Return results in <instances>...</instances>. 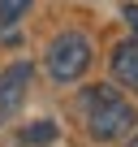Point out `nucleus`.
Wrapping results in <instances>:
<instances>
[{
    "instance_id": "6e6552de",
    "label": "nucleus",
    "mask_w": 138,
    "mask_h": 147,
    "mask_svg": "<svg viewBox=\"0 0 138 147\" xmlns=\"http://www.w3.org/2000/svg\"><path fill=\"white\" fill-rule=\"evenodd\" d=\"M121 18L129 22V30H134V39L129 43H138V5H121Z\"/></svg>"
},
{
    "instance_id": "f257e3e1",
    "label": "nucleus",
    "mask_w": 138,
    "mask_h": 147,
    "mask_svg": "<svg viewBox=\"0 0 138 147\" xmlns=\"http://www.w3.org/2000/svg\"><path fill=\"white\" fill-rule=\"evenodd\" d=\"M43 65H48V78L52 82H78L86 65H91V39L78 35V30H65L48 43L43 52Z\"/></svg>"
},
{
    "instance_id": "20e7f679",
    "label": "nucleus",
    "mask_w": 138,
    "mask_h": 147,
    "mask_svg": "<svg viewBox=\"0 0 138 147\" xmlns=\"http://www.w3.org/2000/svg\"><path fill=\"white\" fill-rule=\"evenodd\" d=\"M112 78L129 91H138V43H117L112 48Z\"/></svg>"
},
{
    "instance_id": "0eeeda50",
    "label": "nucleus",
    "mask_w": 138,
    "mask_h": 147,
    "mask_svg": "<svg viewBox=\"0 0 138 147\" xmlns=\"http://www.w3.org/2000/svg\"><path fill=\"white\" fill-rule=\"evenodd\" d=\"M26 9H30V0H0V22H5V26H13Z\"/></svg>"
},
{
    "instance_id": "7ed1b4c3",
    "label": "nucleus",
    "mask_w": 138,
    "mask_h": 147,
    "mask_svg": "<svg viewBox=\"0 0 138 147\" xmlns=\"http://www.w3.org/2000/svg\"><path fill=\"white\" fill-rule=\"evenodd\" d=\"M30 87V61H13L0 69V113H13Z\"/></svg>"
},
{
    "instance_id": "1a4fd4ad",
    "label": "nucleus",
    "mask_w": 138,
    "mask_h": 147,
    "mask_svg": "<svg viewBox=\"0 0 138 147\" xmlns=\"http://www.w3.org/2000/svg\"><path fill=\"white\" fill-rule=\"evenodd\" d=\"M125 147H138V130H134V138H129V143H125Z\"/></svg>"
},
{
    "instance_id": "39448f33",
    "label": "nucleus",
    "mask_w": 138,
    "mask_h": 147,
    "mask_svg": "<svg viewBox=\"0 0 138 147\" xmlns=\"http://www.w3.org/2000/svg\"><path fill=\"white\" fill-rule=\"evenodd\" d=\"M17 138L30 143V147H43V143H56V125L52 121H30V125L17 130Z\"/></svg>"
},
{
    "instance_id": "f03ea898",
    "label": "nucleus",
    "mask_w": 138,
    "mask_h": 147,
    "mask_svg": "<svg viewBox=\"0 0 138 147\" xmlns=\"http://www.w3.org/2000/svg\"><path fill=\"white\" fill-rule=\"evenodd\" d=\"M134 125H138V113H134V104H125V100H112V104L86 113V134H91L95 143H117V138L129 134Z\"/></svg>"
},
{
    "instance_id": "423d86ee",
    "label": "nucleus",
    "mask_w": 138,
    "mask_h": 147,
    "mask_svg": "<svg viewBox=\"0 0 138 147\" xmlns=\"http://www.w3.org/2000/svg\"><path fill=\"white\" fill-rule=\"evenodd\" d=\"M112 100H121L108 82H95V87H86L82 91V113H95V108H104V104H112Z\"/></svg>"
}]
</instances>
